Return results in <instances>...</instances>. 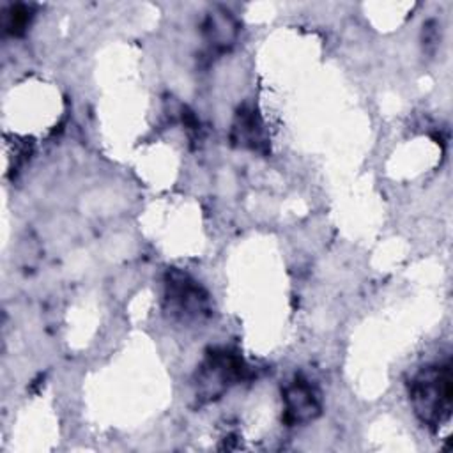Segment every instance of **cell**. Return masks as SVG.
I'll use <instances>...</instances> for the list:
<instances>
[{
  "label": "cell",
  "mask_w": 453,
  "mask_h": 453,
  "mask_svg": "<svg viewBox=\"0 0 453 453\" xmlns=\"http://www.w3.org/2000/svg\"><path fill=\"white\" fill-rule=\"evenodd\" d=\"M287 412L290 419L301 421L310 419L319 411V400L313 388L299 382L287 391Z\"/></svg>",
  "instance_id": "cell-2"
},
{
  "label": "cell",
  "mask_w": 453,
  "mask_h": 453,
  "mask_svg": "<svg viewBox=\"0 0 453 453\" xmlns=\"http://www.w3.org/2000/svg\"><path fill=\"white\" fill-rule=\"evenodd\" d=\"M412 400L418 414L426 419H441L449 414L451 403V375L449 366L426 368L412 384Z\"/></svg>",
  "instance_id": "cell-1"
}]
</instances>
